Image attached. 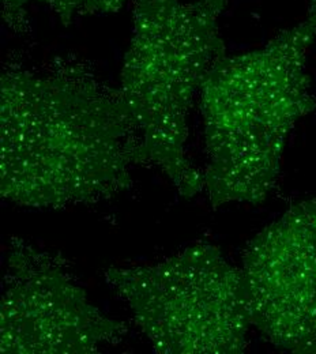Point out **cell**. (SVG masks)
<instances>
[{
  "label": "cell",
  "instance_id": "6da1fadb",
  "mask_svg": "<svg viewBox=\"0 0 316 354\" xmlns=\"http://www.w3.org/2000/svg\"><path fill=\"white\" fill-rule=\"evenodd\" d=\"M1 195L64 207L130 187L139 140L119 90L77 70H11L0 81Z\"/></svg>",
  "mask_w": 316,
  "mask_h": 354
},
{
  "label": "cell",
  "instance_id": "7a4b0ae2",
  "mask_svg": "<svg viewBox=\"0 0 316 354\" xmlns=\"http://www.w3.org/2000/svg\"><path fill=\"white\" fill-rule=\"evenodd\" d=\"M316 39V0L303 19L268 44L223 56L201 88L212 205L262 203L274 188L288 138L316 100L307 73Z\"/></svg>",
  "mask_w": 316,
  "mask_h": 354
},
{
  "label": "cell",
  "instance_id": "3957f363",
  "mask_svg": "<svg viewBox=\"0 0 316 354\" xmlns=\"http://www.w3.org/2000/svg\"><path fill=\"white\" fill-rule=\"evenodd\" d=\"M227 0H136L120 94L136 127L139 164L158 167L187 198L205 188L185 157L194 94L225 56Z\"/></svg>",
  "mask_w": 316,
  "mask_h": 354
},
{
  "label": "cell",
  "instance_id": "277c9868",
  "mask_svg": "<svg viewBox=\"0 0 316 354\" xmlns=\"http://www.w3.org/2000/svg\"><path fill=\"white\" fill-rule=\"evenodd\" d=\"M106 275L156 352L245 351L252 322L244 274L217 247L196 244L157 265L111 268Z\"/></svg>",
  "mask_w": 316,
  "mask_h": 354
},
{
  "label": "cell",
  "instance_id": "5b68a950",
  "mask_svg": "<svg viewBox=\"0 0 316 354\" xmlns=\"http://www.w3.org/2000/svg\"><path fill=\"white\" fill-rule=\"evenodd\" d=\"M241 270L252 326L277 348L316 354V198L258 233Z\"/></svg>",
  "mask_w": 316,
  "mask_h": 354
},
{
  "label": "cell",
  "instance_id": "8992f818",
  "mask_svg": "<svg viewBox=\"0 0 316 354\" xmlns=\"http://www.w3.org/2000/svg\"><path fill=\"white\" fill-rule=\"evenodd\" d=\"M0 315L1 353H93L124 331L50 267L18 275L3 295Z\"/></svg>",
  "mask_w": 316,
  "mask_h": 354
},
{
  "label": "cell",
  "instance_id": "52a82bcc",
  "mask_svg": "<svg viewBox=\"0 0 316 354\" xmlns=\"http://www.w3.org/2000/svg\"><path fill=\"white\" fill-rule=\"evenodd\" d=\"M46 4L62 22L68 24L78 17L118 12L130 0H35ZM136 1V0H134Z\"/></svg>",
  "mask_w": 316,
  "mask_h": 354
},
{
  "label": "cell",
  "instance_id": "ba28073f",
  "mask_svg": "<svg viewBox=\"0 0 316 354\" xmlns=\"http://www.w3.org/2000/svg\"><path fill=\"white\" fill-rule=\"evenodd\" d=\"M35 0H1V14L4 22L10 26H18L25 22L26 6Z\"/></svg>",
  "mask_w": 316,
  "mask_h": 354
}]
</instances>
